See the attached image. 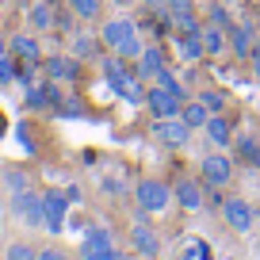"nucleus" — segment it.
Returning a JSON list of instances; mask_svg holds the SVG:
<instances>
[{
  "mask_svg": "<svg viewBox=\"0 0 260 260\" xmlns=\"http://www.w3.org/2000/svg\"><path fill=\"white\" fill-rule=\"evenodd\" d=\"M211 23H214V27H226V31L234 27V19H230V12H226V0L211 8Z\"/></svg>",
  "mask_w": 260,
  "mask_h": 260,
  "instance_id": "nucleus-29",
  "label": "nucleus"
},
{
  "mask_svg": "<svg viewBox=\"0 0 260 260\" xmlns=\"http://www.w3.org/2000/svg\"><path fill=\"white\" fill-rule=\"evenodd\" d=\"M100 187H104V191H111V195H122V191H126V187H122L119 180H111V176H107V180H100Z\"/></svg>",
  "mask_w": 260,
  "mask_h": 260,
  "instance_id": "nucleus-32",
  "label": "nucleus"
},
{
  "mask_svg": "<svg viewBox=\"0 0 260 260\" xmlns=\"http://www.w3.org/2000/svg\"><path fill=\"white\" fill-rule=\"evenodd\" d=\"M249 65H252V73L260 77V39H256V46H252V54H249Z\"/></svg>",
  "mask_w": 260,
  "mask_h": 260,
  "instance_id": "nucleus-34",
  "label": "nucleus"
},
{
  "mask_svg": "<svg viewBox=\"0 0 260 260\" xmlns=\"http://www.w3.org/2000/svg\"><path fill=\"white\" fill-rule=\"evenodd\" d=\"M157 84H161V88H169V92H176L180 100H191V96H187V88H184V84H180L176 77L169 73V69H161V73H157Z\"/></svg>",
  "mask_w": 260,
  "mask_h": 260,
  "instance_id": "nucleus-27",
  "label": "nucleus"
},
{
  "mask_svg": "<svg viewBox=\"0 0 260 260\" xmlns=\"http://www.w3.org/2000/svg\"><path fill=\"white\" fill-rule=\"evenodd\" d=\"M42 69H46V77L50 81H77L81 77V57L77 54H50V57H42Z\"/></svg>",
  "mask_w": 260,
  "mask_h": 260,
  "instance_id": "nucleus-9",
  "label": "nucleus"
},
{
  "mask_svg": "<svg viewBox=\"0 0 260 260\" xmlns=\"http://www.w3.org/2000/svg\"><path fill=\"white\" fill-rule=\"evenodd\" d=\"M195 130L187 126L180 115H172V119H153V138L161 142L165 149H184L187 142H191Z\"/></svg>",
  "mask_w": 260,
  "mask_h": 260,
  "instance_id": "nucleus-4",
  "label": "nucleus"
},
{
  "mask_svg": "<svg viewBox=\"0 0 260 260\" xmlns=\"http://www.w3.org/2000/svg\"><path fill=\"white\" fill-rule=\"evenodd\" d=\"M69 12H73L77 19H84V23H92V19H100V12H104V0H69Z\"/></svg>",
  "mask_w": 260,
  "mask_h": 260,
  "instance_id": "nucleus-23",
  "label": "nucleus"
},
{
  "mask_svg": "<svg viewBox=\"0 0 260 260\" xmlns=\"http://www.w3.org/2000/svg\"><path fill=\"white\" fill-rule=\"evenodd\" d=\"M199 172H203V180L211 187H226L230 180H234V161H230L226 153H211V157H203Z\"/></svg>",
  "mask_w": 260,
  "mask_h": 260,
  "instance_id": "nucleus-10",
  "label": "nucleus"
},
{
  "mask_svg": "<svg viewBox=\"0 0 260 260\" xmlns=\"http://www.w3.org/2000/svg\"><path fill=\"white\" fill-rule=\"evenodd\" d=\"M107 84H111V92H115V96H122L126 104L146 107V84H142L138 73H119V77H111Z\"/></svg>",
  "mask_w": 260,
  "mask_h": 260,
  "instance_id": "nucleus-11",
  "label": "nucleus"
},
{
  "mask_svg": "<svg viewBox=\"0 0 260 260\" xmlns=\"http://www.w3.org/2000/svg\"><path fill=\"white\" fill-rule=\"evenodd\" d=\"M12 214L16 218H23L27 226H35V230H42V191H19V195H12Z\"/></svg>",
  "mask_w": 260,
  "mask_h": 260,
  "instance_id": "nucleus-8",
  "label": "nucleus"
},
{
  "mask_svg": "<svg viewBox=\"0 0 260 260\" xmlns=\"http://www.w3.org/2000/svg\"><path fill=\"white\" fill-rule=\"evenodd\" d=\"M172 195H176V203L184 207V211H199V207L207 203V199H203V187L195 184V180H176Z\"/></svg>",
  "mask_w": 260,
  "mask_h": 260,
  "instance_id": "nucleus-16",
  "label": "nucleus"
},
{
  "mask_svg": "<svg viewBox=\"0 0 260 260\" xmlns=\"http://www.w3.org/2000/svg\"><path fill=\"white\" fill-rule=\"evenodd\" d=\"M180 119H184L191 130H203V126H207V119H211V111H207L203 100L195 96V100H184V107H180Z\"/></svg>",
  "mask_w": 260,
  "mask_h": 260,
  "instance_id": "nucleus-20",
  "label": "nucleus"
},
{
  "mask_svg": "<svg viewBox=\"0 0 260 260\" xmlns=\"http://www.w3.org/2000/svg\"><path fill=\"white\" fill-rule=\"evenodd\" d=\"M107 260H134V256H126V252H119V249H115V252H111Z\"/></svg>",
  "mask_w": 260,
  "mask_h": 260,
  "instance_id": "nucleus-36",
  "label": "nucleus"
},
{
  "mask_svg": "<svg viewBox=\"0 0 260 260\" xmlns=\"http://www.w3.org/2000/svg\"><path fill=\"white\" fill-rule=\"evenodd\" d=\"M256 39H260V35H256V23H249V19H245V23H234V27H230V54L249 61Z\"/></svg>",
  "mask_w": 260,
  "mask_h": 260,
  "instance_id": "nucleus-13",
  "label": "nucleus"
},
{
  "mask_svg": "<svg viewBox=\"0 0 260 260\" xmlns=\"http://www.w3.org/2000/svg\"><path fill=\"white\" fill-rule=\"evenodd\" d=\"M73 54H77V57H96V39H88V35H81V39L73 42Z\"/></svg>",
  "mask_w": 260,
  "mask_h": 260,
  "instance_id": "nucleus-30",
  "label": "nucleus"
},
{
  "mask_svg": "<svg viewBox=\"0 0 260 260\" xmlns=\"http://www.w3.org/2000/svg\"><path fill=\"white\" fill-rule=\"evenodd\" d=\"M8 54H12V42L4 39V35H0V57H8Z\"/></svg>",
  "mask_w": 260,
  "mask_h": 260,
  "instance_id": "nucleus-35",
  "label": "nucleus"
},
{
  "mask_svg": "<svg viewBox=\"0 0 260 260\" xmlns=\"http://www.w3.org/2000/svg\"><path fill=\"white\" fill-rule=\"evenodd\" d=\"M100 42L107 50H115L119 57H126V61H138L142 50H146V42L138 39V23L134 19H107L100 27Z\"/></svg>",
  "mask_w": 260,
  "mask_h": 260,
  "instance_id": "nucleus-1",
  "label": "nucleus"
},
{
  "mask_svg": "<svg viewBox=\"0 0 260 260\" xmlns=\"http://www.w3.org/2000/svg\"><path fill=\"white\" fill-rule=\"evenodd\" d=\"M172 16H184V12H195V0H165Z\"/></svg>",
  "mask_w": 260,
  "mask_h": 260,
  "instance_id": "nucleus-31",
  "label": "nucleus"
},
{
  "mask_svg": "<svg viewBox=\"0 0 260 260\" xmlns=\"http://www.w3.org/2000/svg\"><path fill=\"white\" fill-rule=\"evenodd\" d=\"M130 245H134L138 256H149V260L161 256V237H157V230L146 226V222H134V226H130Z\"/></svg>",
  "mask_w": 260,
  "mask_h": 260,
  "instance_id": "nucleus-12",
  "label": "nucleus"
},
{
  "mask_svg": "<svg viewBox=\"0 0 260 260\" xmlns=\"http://www.w3.org/2000/svg\"><path fill=\"white\" fill-rule=\"evenodd\" d=\"M146 4H149V8H153V12H157V8H169L165 0H146Z\"/></svg>",
  "mask_w": 260,
  "mask_h": 260,
  "instance_id": "nucleus-37",
  "label": "nucleus"
},
{
  "mask_svg": "<svg viewBox=\"0 0 260 260\" xmlns=\"http://www.w3.org/2000/svg\"><path fill=\"white\" fill-rule=\"evenodd\" d=\"M203 50H207V57H222L230 50V31H226V27L207 23L203 27Z\"/></svg>",
  "mask_w": 260,
  "mask_h": 260,
  "instance_id": "nucleus-17",
  "label": "nucleus"
},
{
  "mask_svg": "<svg viewBox=\"0 0 260 260\" xmlns=\"http://www.w3.org/2000/svg\"><path fill=\"white\" fill-rule=\"evenodd\" d=\"M27 23H31V31H50V27L57 23V16H54L50 4H35V8L27 12Z\"/></svg>",
  "mask_w": 260,
  "mask_h": 260,
  "instance_id": "nucleus-22",
  "label": "nucleus"
},
{
  "mask_svg": "<svg viewBox=\"0 0 260 260\" xmlns=\"http://www.w3.org/2000/svg\"><path fill=\"white\" fill-rule=\"evenodd\" d=\"M203 130H207V138H211V146H218V149H226L234 142V126H230L226 115H211Z\"/></svg>",
  "mask_w": 260,
  "mask_h": 260,
  "instance_id": "nucleus-18",
  "label": "nucleus"
},
{
  "mask_svg": "<svg viewBox=\"0 0 260 260\" xmlns=\"http://www.w3.org/2000/svg\"><path fill=\"white\" fill-rule=\"evenodd\" d=\"M12 57L16 61H23V65H35V61H42V46L35 42V35H12Z\"/></svg>",
  "mask_w": 260,
  "mask_h": 260,
  "instance_id": "nucleus-15",
  "label": "nucleus"
},
{
  "mask_svg": "<svg viewBox=\"0 0 260 260\" xmlns=\"http://www.w3.org/2000/svg\"><path fill=\"white\" fill-rule=\"evenodd\" d=\"M119 4H126V0H119Z\"/></svg>",
  "mask_w": 260,
  "mask_h": 260,
  "instance_id": "nucleus-39",
  "label": "nucleus"
},
{
  "mask_svg": "<svg viewBox=\"0 0 260 260\" xmlns=\"http://www.w3.org/2000/svg\"><path fill=\"white\" fill-rule=\"evenodd\" d=\"M115 252V237L107 226H88L81 241V260H107Z\"/></svg>",
  "mask_w": 260,
  "mask_h": 260,
  "instance_id": "nucleus-6",
  "label": "nucleus"
},
{
  "mask_svg": "<svg viewBox=\"0 0 260 260\" xmlns=\"http://www.w3.org/2000/svg\"><path fill=\"white\" fill-rule=\"evenodd\" d=\"M218 207H222V218H226V226L234 230V234H252V226H256V211L245 203L241 195H230V199H222Z\"/></svg>",
  "mask_w": 260,
  "mask_h": 260,
  "instance_id": "nucleus-5",
  "label": "nucleus"
},
{
  "mask_svg": "<svg viewBox=\"0 0 260 260\" xmlns=\"http://www.w3.org/2000/svg\"><path fill=\"white\" fill-rule=\"evenodd\" d=\"M4 260H39V249L27 241H12L8 252H4Z\"/></svg>",
  "mask_w": 260,
  "mask_h": 260,
  "instance_id": "nucleus-25",
  "label": "nucleus"
},
{
  "mask_svg": "<svg viewBox=\"0 0 260 260\" xmlns=\"http://www.w3.org/2000/svg\"><path fill=\"white\" fill-rule=\"evenodd\" d=\"M12 81H19V61L8 54V57H0V88H8Z\"/></svg>",
  "mask_w": 260,
  "mask_h": 260,
  "instance_id": "nucleus-26",
  "label": "nucleus"
},
{
  "mask_svg": "<svg viewBox=\"0 0 260 260\" xmlns=\"http://www.w3.org/2000/svg\"><path fill=\"white\" fill-rule=\"evenodd\" d=\"M199 100L207 104V111H211V115H226L230 100H226V92H222V88H203V92H199Z\"/></svg>",
  "mask_w": 260,
  "mask_h": 260,
  "instance_id": "nucleus-24",
  "label": "nucleus"
},
{
  "mask_svg": "<svg viewBox=\"0 0 260 260\" xmlns=\"http://www.w3.org/2000/svg\"><path fill=\"white\" fill-rule=\"evenodd\" d=\"M237 157H241V165H249V169H260V142L256 134H237Z\"/></svg>",
  "mask_w": 260,
  "mask_h": 260,
  "instance_id": "nucleus-21",
  "label": "nucleus"
},
{
  "mask_svg": "<svg viewBox=\"0 0 260 260\" xmlns=\"http://www.w3.org/2000/svg\"><path fill=\"white\" fill-rule=\"evenodd\" d=\"M39 260H69L61 249H39Z\"/></svg>",
  "mask_w": 260,
  "mask_h": 260,
  "instance_id": "nucleus-33",
  "label": "nucleus"
},
{
  "mask_svg": "<svg viewBox=\"0 0 260 260\" xmlns=\"http://www.w3.org/2000/svg\"><path fill=\"white\" fill-rule=\"evenodd\" d=\"M146 107H149V115H153V119H172V115H180L184 100H180L176 92L161 88V84L153 81V84L146 88Z\"/></svg>",
  "mask_w": 260,
  "mask_h": 260,
  "instance_id": "nucleus-7",
  "label": "nucleus"
},
{
  "mask_svg": "<svg viewBox=\"0 0 260 260\" xmlns=\"http://www.w3.org/2000/svg\"><path fill=\"white\" fill-rule=\"evenodd\" d=\"M69 207H73V195H69V191H54V187H46V191H42V230L61 234L65 218H69Z\"/></svg>",
  "mask_w": 260,
  "mask_h": 260,
  "instance_id": "nucleus-3",
  "label": "nucleus"
},
{
  "mask_svg": "<svg viewBox=\"0 0 260 260\" xmlns=\"http://www.w3.org/2000/svg\"><path fill=\"white\" fill-rule=\"evenodd\" d=\"M176 54L184 61H203L207 50H203V31L199 35H176Z\"/></svg>",
  "mask_w": 260,
  "mask_h": 260,
  "instance_id": "nucleus-19",
  "label": "nucleus"
},
{
  "mask_svg": "<svg viewBox=\"0 0 260 260\" xmlns=\"http://www.w3.org/2000/svg\"><path fill=\"white\" fill-rule=\"evenodd\" d=\"M4 184H8L12 195H19V191H27V187H31V184H27V176H23L19 169H8V172H4Z\"/></svg>",
  "mask_w": 260,
  "mask_h": 260,
  "instance_id": "nucleus-28",
  "label": "nucleus"
},
{
  "mask_svg": "<svg viewBox=\"0 0 260 260\" xmlns=\"http://www.w3.org/2000/svg\"><path fill=\"white\" fill-rule=\"evenodd\" d=\"M226 4H234V0H226Z\"/></svg>",
  "mask_w": 260,
  "mask_h": 260,
  "instance_id": "nucleus-40",
  "label": "nucleus"
},
{
  "mask_svg": "<svg viewBox=\"0 0 260 260\" xmlns=\"http://www.w3.org/2000/svg\"><path fill=\"white\" fill-rule=\"evenodd\" d=\"M161 69H169V65H165V50L161 46H146V50H142V57L134 61V73H138L142 81H157Z\"/></svg>",
  "mask_w": 260,
  "mask_h": 260,
  "instance_id": "nucleus-14",
  "label": "nucleus"
},
{
  "mask_svg": "<svg viewBox=\"0 0 260 260\" xmlns=\"http://www.w3.org/2000/svg\"><path fill=\"white\" fill-rule=\"evenodd\" d=\"M172 187L165 184V180H157V176H146V180H138L134 184V203H138V211L142 214H165L172 207Z\"/></svg>",
  "mask_w": 260,
  "mask_h": 260,
  "instance_id": "nucleus-2",
  "label": "nucleus"
},
{
  "mask_svg": "<svg viewBox=\"0 0 260 260\" xmlns=\"http://www.w3.org/2000/svg\"><path fill=\"white\" fill-rule=\"evenodd\" d=\"M222 260H237V256H222Z\"/></svg>",
  "mask_w": 260,
  "mask_h": 260,
  "instance_id": "nucleus-38",
  "label": "nucleus"
}]
</instances>
